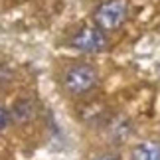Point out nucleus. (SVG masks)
<instances>
[{
    "instance_id": "nucleus-1",
    "label": "nucleus",
    "mask_w": 160,
    "mask_h": 160,
    "mask_svg": "<svg viewBox=\"0 0 160 160\" xmlns=\"http://www.w3.org/2000/svg\"><path fill=\"white\" fill-rule=\"evenodd\" d=\"M127 2L125 0H105L103 4L97 6L93 20L97 28L105 30V32H115L119 30L127 20Z\"/></svg>"
},
{
    "instance_id": "nucleus-2",
    "label": "nucleus",
    "mask_w": 160,
    "mask_h": 160,
    "mask_svg": "<svg viewBox=\"0 0 160 160\" xmlns=\"http://www.w3.org/2000/svg\"><path fill=\"white\" fill-rule=\"evenodd\" d=\"M97 85V71L87 63L69 67L63 75V87L69 95H85Z\"/></svg>"
},
{
    "instance_id": "nucleus-3",
    "label": "nucleus",
    "mask_w": 160,
    "mask_h": 160,
    "mask_svg": "<svg viewBox=\"0 0 160 160\" xmlns=\"http://www.w3.org/2000/svg\"><path fill=\"white\" fill-rule=\"evenodd\" d=\"M71 46L85 53H97L107 48V38L101 32V28H83L73 36Z\"/></svg>"
},
{
    "instance_id": "nucleus-4",
    "label": "nucleus",
    "mask_w": 160,
    "mask_h": 160,
    "mask_svg": "<svg viewBox=\"0 0 160 160\" xmlns=\"http://www.w3.org/2000/svg\"><path fill=\"white\" fill-rule=\"evenodd\" d=\"M12 117L16 122H28L34 117V103L30 99H20L12 109Z\"/></svg>"
},
{
    "instance_id": "nucleus-5",
    "label": "nucleus",
    "mask_w": 160,
    "mask_h": 160,
    "mask_svg": "<svg viewBox=\"0 0 160 160\" xmlns=\"http://www.w3.org/2000/svg\"><path fill=\"white\" fill-rule=\"evenodd\" d=\"M132 160H160V144L158 142H144L140 144L132 154Z\"/></svg>"
},
{
    "instance_id": "nucleus-6",
    "label": "nucleus",
    "mask_w": 160,
    "mask_h": 160,
    "mask_svg": "<svg viewBox=\"0 0 160 160\" xmlns=\"http://www.w3.org/2000/svg\"><path fill=\"white\" fill-rule=\"evenodd\" d=\"M8 122H10V113H8V109L0 105V131H4V128L8 127Z\"/></svg>"
},
{
    "instance_id": "nucleus-7",
    "label": "nucleus",
    "mask_w": 160,
    "mask_h": 160,
    "mask_svg": "<svg viewBox=\"0 0 160 160\" xmlns=\"http://www.w3.org/2000/svg\"><path fill=\"white\" fill-rule=\"evenodd\" d=\"M97 160H117L115 156H101V158H97Z\"/></svg>"
}]
</instances>
